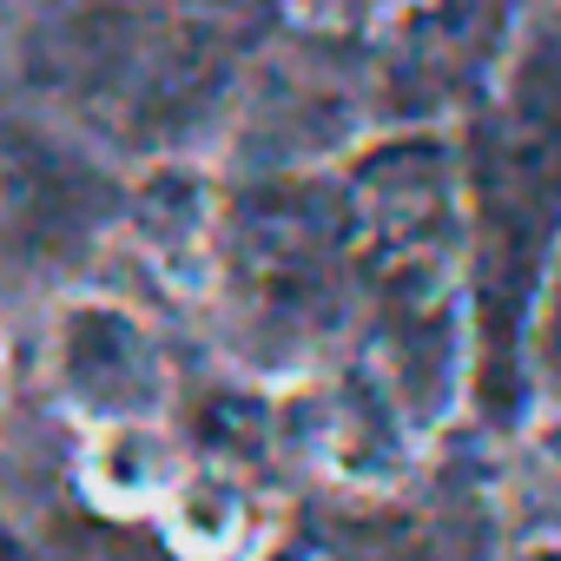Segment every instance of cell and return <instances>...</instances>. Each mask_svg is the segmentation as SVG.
<instances>
[{"mask_svg": "<svg viewBox=\"0 0 561 561\" xmlns=\"http://www.w3.org/2000/svg\"><path fill=\"white\" fill-rule=\"evenodd\" d=\"M0 561H27V548H21V535L0 522Z\"/></svg>", "mask_w": 561, "mask_h": 561, "instance_id": "obj_7", "label": "cell"}, {"mask_svg": "<svg viewBox=\"0 0 561 561\" xmlns=\"http://www.w3.org/2000/svg\"><path fill=\"white\" fill-rule=\"evenodd\" d=\"M152 515H159L172 554H185V561H238L257 528L251 489L231 469H192V462L179 469V482L165 489V502Z\"/></svg>", "mask_w": 561, "mask_h": 561, "instance_id": "obj_4", "label": "cell"}, {"mask_svg": "<svg viewBox=\"0 0 561 561\" xmlns=\"http://www.w3.org/2000/svg\"><path fill=\"white\" fill-rule=\"evenodd\" d=\"M54 218V165L41 146L0 126V244H27Z\"/></svg>", "mask_w": 561, "mask_h": 561, "instance_id": "obj_5", "label": "cell"}, {"mask_svg": "<svg viewBox=\"0 0 561 561\" xmlns=\"http://www.w3.org/2000/svg\"><path fill=\"white\" fill-rule=\"evenodd\" d=\"M185 449L172 443L165 416H119L93 423L80 449V489L100 515H152L179 482Z\"/></svg>", "mask_w": 561, "mask_h": 561, "instance_id": "obj_2", "label": "cell"}, {"mask_svg": "<svg viewBox=\"0 0 561 561\" xmlns=\"http://www.w3.org/2000/svg\"><path fill=\"white\" fill-rule=\"evenodd\" d=\"M133 231L146 244V257L165 271V285L198 291L211 277V238H218V205L211 185L185 165H159L146 172V185L133 192Z\"/></svg>", "mask_w": 561, "mask_h": 561, "instance_id": "obj_3", "label": "cell"}, {"mask_svg": "<svg viewBox=\"0 0 561 561\" xmlns=\"http://www.w3.org/2000/svg\"><path fill=\"white\" fill-rule=\"evenodd\" d=\"M305 8H318V14H331V21H344V14H377L383 0H305Z\"/></svg>", "mask_w": 561, "mask_h": 561, "instance_id": "obj_6", "label": "cell"}, {"mask_svg": "<svg viewBox=\"0 0 561 561\" xmlns=\"http://www.w3.org/2000/svg\"><path fill=\"white\" fill-rule=\"evenodd\" d=\"M47 390L67 416L119 423V416H165L172 364L159 331L113 298H67L47 324Z\"/></svg>", "mask_w": 561, "mask_h": 561, "instance_id": "obj_1", "label": "cell"}]
</instances>
